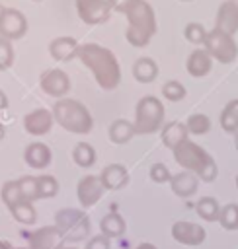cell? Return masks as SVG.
<instances>
[{
	"instance_id": "obj_1",
	"label": "cell",
	"mask_w": 238,
	"mask_h": 249,
	"mask_svg": "<svg viewBox=\"0 0 238 249\" xmlns=\"http://www.w3.org/2000/svg\"><path fill=\"white\" fill-rule=\"evenodd\" d=\"M176 160L189 171H195L201 179L213 181L217 177V165L199 146L183 142L179 148H176Z\"/></svg>"
},
{
	"instance_id": "obj_2",
	"label": "cell",
	"mask_w": 238,
	"mask_h": 249,
	"mask_svg": "<svg viewBox=\"0 0 238 249\" xmlns=\"http://www.w3.org/2000/svg\"><path fill=\"white\" fill-rule=\"evenodd\" d=\"M55 222L66 241H82L90 233V220L82 210L62 208L57 212Z\"/></svg>"
},
{
	"instance_id": "obj_3",
	"label": "cell",
	"mask_w": 238,
	"mask_h": 249,
	"mask_svg": "<svg viewBox=\"0 0 238 249\" xmlns=\"http://www.w3.org/2000/svg\"><path fill=\"white\" fill-rule=\"evenodd\" d=\"M55 119L72 132H88L92 128L90 113L78 101H60L55 107Z\"/></svg>"
},
{
	"instance_id": "obj_4",
	"label": "cell",
	"mask_w": 238,
	"mask_h": 249,
	"mask_svg": "<svg viewBox=\"0 0 238 249\" xmlns=\"http://www.w3.org/2000/svg\"><path fill=\"white\" fill-rule=\"evenodd\" d=\"M139 117L135 130L137 132H152L160 126L162 123V107L154 97H146L139 103Z\"/></svg>"
},
{
	"instance_id": "obj_5",
	"label": "cell",
	"mask_w": 238,
	"mask_h": 249,
	"mask_svg": "<svg viewBox=\"0 0 238 249\" xmlns=\"http://www.w3.org/2000/svg\"><path fill=\"white\" fill-rule=\"evenodd\" d=\"M64 237L57 226H45L29 235V249H60Z\"/></svg>"
},
{
	"instance_id": "obj_6",
	"label": "cell",
	"mask_w": 238,
	"mask_h": 249,
	"mask_svg": "<svg viewBox=\"0 0 238 249\" xmlns=\"http://www.w3.org/2000/svg\"><path fill=\"white\" fill-rule=\"evenodd\" d=\"M207 45H209V51L218 56L222 62H230L234 56H236V45L234 41L230 39V35L222 33V31H213L209 37H207Z\"/></svg>"
},
{
	"instance_id": "obj_7",
	"label": "cell",
	"mask_w": 238,
	"mask_h": 249,
	"mask_svg": "<svg viewBox=\"0 0 238 249\" xmlns=\"http://www.w3.org/2000/svg\"><path fill=\"white\" fill-rule=\"evenodd\" d=\"M172 237L183 245H201L205 241V230L193 222H176L172 226Z\"/></svg>"
},
{
	"instance_id": "obj_8",
	"label": "cell",
	"mask_w": 238,
	"mask_h": 249,
	"mask_svg": "<svg viewBox=\"0 0 238 249\" xmlns=\"http://www.w3.org/2000/svg\"><path fill=\"white\" fill-rule=\"evenodd\" d=\"M103 183L99 177L96 175H88L84 177L80 183H78V200L84 208L88 206H94L99 198H101V193H103Z\"/></svg>"
},
{
	"instance_id": "obj_9",
	"label": "cell",
	"mask_w": 238,
	"mask_h": 249,
	"mask_svg": "<svg viewBox=\"0 0 238 249\" xmlns=\"http://www.w3.org/2000/svg\"><path fill=\"white\" fill-rule=\"evenodd\" d=\"M27 23L21 12L18 10H4L2 19H0V33L8 39H18L25 33Z\"/></svg>"
},
{
	"instance_id": "obj_10",
	"label": "cell",
	"mask_w": 238,
	"mask_h": 249,
	"mask_svg": "<svg viewBox=\"0 0 238 249\" xmlns=\"http://www.w3.org/2000/svg\"><path fill=\"white\" fill-rule=\"evenodd\" d=\"M80 18L88 23L105 21L109 16V4L105 0H78Z\"/></svg>"
},
{
	"instance_id": "obj_11",
	"label": "cell",
	"mask_w": 238,
	"mask_h": 249,
	"mask_svg": "<svg viewBox=\"0 0 238 249\" xmlns=\"http://www.w3.org/2000/svg\"><path fill=\"white\" fill-rule=\"evenodd\" d=\"M41 86L49 95H64L68 91V78L60 70H49L41 78Z\"/></svg>"
},
{
	"instance_id": "obj_12",
	"label": "cell",
	"mask_w": 238,
	"mask_h": 249,
	"mask_svg": "<svg viewBox=\"0 0 238 249\" xmlns=\"http://www.w3.org/2000/svg\"><path fill=\"white\" fill-rule=\"evenodd\" d=\"M99 179H101V183H103L105 189L115 191V189H121V187L127 185L129 175H127V169L123 165H107L103 169V173H101Z\"/></svg>"
},
{
	"instance_id": "obj_13",
	"label": "cell",
	"mask_w": 238,
	"mask_h": 249,
	"mask_svg": "<svg viewBox=\"0 0 238 249\" xmlns=\"http://www.w3.org/2000/svg\"><path fill=\"white\" fill-rule=\"evenodd\" d=\"M25 161L35 169H43L51 161V150L41 142L29 144L27 150H25Z\"/></svg>"
},
{
	"instance_id": "obj_14",
	"label": "cell",
	"mask_w": 238,
	"mask_h": 249,
	"mask_svg": "<svg viewBox=\"0 0 238 249\" xmlns=\"http://www.w3.org/2000/svg\"><path fill=\"white\" fill-rule=\"evenodd\" d=\"M218 31L230 35L238 29V6L234 2H228L218 12Z\"/></svg>"
},
{
	"instance_id": "obj_15",
	"label": "cell",
	"mask_w": 238,
	"mask_h": 249,
	"mask_svg": "<svg viewBox=\"0 0 238 249\" xmlns=\"http://www.w3.org/2000/svg\"><path fill=\"white\" fill-rule=\"evenodd\" d=\"M170 183H172V191L178 196H189L197 191V177L191 171H183V173L174 175Z\"/></svg>"
},
{
	"instance_id": "obj_16",
	"label": "cell",
	"mask_w": 238,
	"mask_h": 249,
	"mask_svg": "<svg viewBox=\"0 0 238 249\" xmlns=\"http://www.w3.org/2000/svg\"><path fill=\"white\" fill-rule=\"evenodd\" d=\"M25 128L31 134H45L51 128V115L43 109L33 111L31 115L25 117Z\"/></svg>"
},
{
	"instance_id": "obj_17",
	"label": "cell",
	"mask_w": 238,
	"mask_h": 249,
	"mask_svg": "<svg viewBox=\"0 0 238 249\" xmlns=\"http://www.w3.org/2000/svg\"><path fill=\"white\" fill-rule=\"evenodd\" d=\"M185 134H187V130H185V126L183 124H179V123H170V124H166V128L162 130V142L168 146V148H179L183 142H185Z\"/></svg>"
},
{
	"instance_id": "obj_18",
	"label": "cell",
	"mask_w": 238,
	"mask_h": 249,
	"mask_svg": "<svg viewBox=\"0 0 238 249\" xmlns=\"http://www.w3.org/2000/svg\"><path fill=\"white\" fill-rule=\"evenodd\" d=\"M99 228H101V233L105 237H119L125 233V220L117 212H111V214L103 216Z\"/></svg>"
},
{
	"instance_id": "obj_19",
	"label": "cell",
	"mask_w": 238,
	"mask_h": 249,
	"mask_svg": "<svg viewBox=\"0 0 238 249\" xmlns=\"http://www.w3.org/2000/svg\"><path fill=\"white\" fill-rule=\"evenodd\" d=\"M76 51H78V45H76L74 39L62 37V39H57V41L51 43V54L59 60H68L70 56L76 54Z\"/></svg>"
},
{
	"instance_id": "obj_20",
	"label": "cell",
	"mask_w": 238,
	"mask_h": 249,
	"mask_svg": "<svg viewBox=\"0 0 238 249\" xmlns=\"http://www.w3.org/2000/svg\"><path fill=\"white\" fill-rule=\"evenodd\" d=\"M211 68V58L207 56L205 51H195L191 56H189V62H187V70L189 74L193 76H205Z\"/></svg>"
},
{
	"instance_id": "obj_21",
	"label": "cell",
	"mask_w": 238,
	"mask_h": 249,
	"mask_svg": "<svg viewBox=\"0 0 238 249\" xmlns=\"http://www.w3.org/2000/svg\"><path fill=\"white\" fill-rule=\"evenodd\" d=\"M197 214L207 222H215L220 216V206L213 196H203L197 202Z\"/></svg>"
},
{
	"instance_id": "obj_22",
	"label": "cell",
	"mask_w": 238,
	"mask_h": 249,
	"mask_svg": "<svg viewBox=\"0 0 238 249\" xmlns=\"http://www.w3.org/2000/svg\"><path fill=\"white\" fill-rule=\"evenodd\" d=\"M133 132H135V126L131 124V123H127V121H115L113 124H111V128H109V136H111V140L115 142V144H125V142H129V138L133 136Z\"/></svg>"
},
{
	"instance_id": "obj_23",
	"label": "cell",
	"mask_w": 238,
	"mask_h": 249,
	"mask_svg": "<svg viewBox=\"0 0 238 249\" xmlns=\"http://www.w3.org/2000/svg\"><path fill=\"white\" fill-rule=\"evenodd\" d=\"M133 74L139 82H152L156 76V64L150 58H139L133 66Z\"/></svg>"
},
{
	"instance_id": "obj_24",
	"label": "cell",
	"mask_w": 238,
	"mask_h": 249,
	"mask_svg": "<svg viewBox=\"0 0 238 249\" xmlns=\"http://www.w3.org/2000/svg\"><path fill=\"white\" fill-rule=\"evenodd\" d=\"M220 124L226 132H236L238 130V99L230 101L224 107L222 117H220Z\"/></svg>"
},
{
	"instance_id": "obj_25",
	"label": "cell",
	"mask_w": 238,
	"mask_h": 249,
	"mask_svg": "<svg viewBox=\"0 0 238 249\" xmlns=\"http://www.w3.org/2000/svg\"><path fill=\"white\" fill-rule=\"evenodd\" d=\"M10 210H12V216H14L20 224H33L35 218H37L35 208H33L31 202H27V200L18 202V204H16L14 208H10Z\"/></svg>"
},
{
	"instance_id": "obj_26",
	"label": "cell",
	"mask_w": 238,
	"mask_h": 249,
	"mask_svg": "<svg viewBox=\"0 0 238 249\" xmlns=\"http://www.w3.org/2000/svg\"><path fill=\"white\" fill-rule=\"evenodd\" d=\"M72 158H74V161H76L80 167H90V165L94 163V160H96V152H94V148H92L90 144L80 142V144L74 148Z\"/></svg>"
},
{
	"instance_id": "obj_27",
	"label": "cell",
	"mask_w": 238,
	"mask_h": 249,
	"mask_svg": "<svg viewBox=\"0 0 238 249\" xmlns=\"http://www.w3.org/2000/svg\"><path fill=\"white\" fill-rule=\"evenodd\" d=\"M2 200H4V204H6L8 208H14L18 202L23 200L18 181H8V183H4V187H2Z\"/></svg>"
},
{
	"instance_id": "obj_28",
	"label": "cell",
	"mask_w": 238,
	"mask_h": 249,
	"mask_svg": "<svg viewBox=\"0 0 238 249\" xmlns=\"http://www.w3.org/2000/svg\"><path fill=\"white\" fill-rule=\"evenodd\" d=\"M218 222L224 230H238V204H226L220 208Z\"/></svg>"
},
{
	"instance_id": "obj_29",
	"label": "cell",
	"mask_w": 238,
	"mask_h": 249,
	"mask_svg": "<svg viewBox=\"0 0 238 249\" xmlns=\"http://www.w3.org/2000/svg\"><path fill=\"white\" fill-rule=\"evenodd\" d=\"M20 191H21V196H23V200H27V202H31V200H35V198H39V187H37V179L35 177H21L20 181Z\"/></svg>"
},
{
	"instance_id": "obj_30",
	"label": "cell",
	"mask_w": 238,
	"mask_h": 249,
	"mask_svg": "<svg viewBox=\"0 0 238 249\" xmlns=\"http://www.w3.org/2000/svg\"><path fill=\"white\" fill-rule=\"evenodd\" d=\"M37 187H39V198H49V196H55L57 191H59V183L55 177L51 175H43L37 179Z\"/></svg>"
},
{
	"instance_id": "obj_31",
	"label": "cell",
	"mask_w": 238,
	"mask_h": 249,
	"mask_svg": "<svg viewBox=\"0 0 238 249\" xmlns=\"http://www.w3.org/2000/svg\"><path fill=\"white\" fill-rule=\"evenodd\" d=\"M14 60V51H12V45L6 37H0V68H8Z\"/></svg>"
},
{
	"instance_id": "obj_32",
	"label": "cell",
	"mask_w": 238,
	"mask_h": 249,
	"mask_svg": "<svg viewBox=\"0 0 238 249\" xmlns=\"http://www.w3.org/2000/svg\"><path fill=\"white\" fill-rule=\"evenodd\" d=\"M187 124H189V130H191V132L203 134V132L209 130V124H211V123H209V119H207L205 115H193V117H189Z\"/></svg>"
},
{
	"instance_id": "obj_33",
	"label": "cell",
	"mask_w": 238,
	"mask_h": 249,
	"mask_svg": "<svg viewBox=\"0 0 238 249\" xmlns=\"http://www.w3.org/2000/svg\"><path fill=\"white\" fill-rule=\"evenodd\" d=\"M129 18H131V23L135 21L137 25H140V21H139V18H137V16H133V14H131ZM150 25H154V21H152V18H146V25L142 27V33H144V35H146L148 39H150V35H152V29H154V27H150ZM137 33H139V29H137V27L129 29V41H131V43H133V41L137 39Z\"/></svg>"
},
{
	"instance_id": "obj_34",
	"label": "cell",
	"mask_w": 238,
	"mask_h": 249,
	"mask_svg": "<svg viewBox=\"0 0 238 249\" xmlns=\"http://www.w3.org/2000/svg\"><path fill=\"white\" fill-rule=\"evenodd\" d=\"M185 37H187L191 43H201V41L207 39V33H205V29H203V25H199V23H189V25L185 27Z\"/></svg>"
},
{
	"instance_id": "obj_35",
	"label": "cell",
	"mask_w": 238,
	"mask_h": 249,
	"mask_svg": "<svg viewBox=\"0 0 238 249\" xmlns=\"http://www.w3.org/2000/svg\"><path fill=\"white\" fill-rule=\"evenodd\" d=\"M162 89H164V95L168 99H172V101H178V99H181L185 95V89H183V86L179 82H168Z\"/></svg>"
},
{
	"instance_id": "obj_36",
	"label": "cell",
	"mask_w": 238,
	"mask_h": 249,
	"mask_svg": "<svg viewBox=\"0 0 238 249\" xmlns=\"http://www.w3.org/2000/svg\"><path fill=\"white\" fill-rule=\"evenodd\" d=\"M150 177H152V181H156V183L172 181V175H170V171H168V167H166L164 163H154L152 169H150Z\"/></svg>"
},
{
	"instance_id": "obj_37",
	"label": "cell",
	"mask_w": 238,
	"mask_h": 249,
	"mask_svg": "<svg viewBox=\"0 0 238 249\" xmlns=\"http://www.w3.org/2000/svg\"><path fill=\"white\" fill-rule=\"evenodd\" d=\"M86 249H109V237H105L103 233L92 237L86 245Z\"/></svg>"
},
{
	"instance_id": "obj_38",
	"label": "cell",
	"mask_w": 238,
	"mask_h": 249,
	"mask_svg": "<svg viewBox=\"0 0 238 249\" xmlns=\"http://www.w3.org/2000/svg\"><path fill=\"white\" fill-rule=\"evenodd\" d=\"M109 4L113 8H117V10H127L129 6H135L137 0H109Z\"/></svg>"
},
{
	"instance_id": "obj_39",
	"label": "cell",
	"mask_w": 238,
	"mask_h": 249,
	"mask_svg": "<svg viewBox=\"0 0 238 249\" xmlns=\"http://www.w3.org/2000/svg\"><path fill=\"white\" fill-rule=\"evenodd\" d=\"M137 249H156V247H154L152 243H140V245H139Z\"/></svg>"
},
{
	"instance_id": "obj_40",
	"label": "cell",
	"mask_w": 238,
	"mask_h": 249,
	"mask_svg": "<svg viewBox=\"0 0 238 249\" xmlns=\"http://www.w3.org/2000/svg\"><path fill=\"white\" fill-rule=\"evenodd\" d=\"M6 103H8V101H6V97H4V93L0 91V109H4V107H6Z\"/></svg>"
},
{
	"instance_id": "obj_41",
	"label": "cell",
	"mask_w": 238,
	"mask_h": 249,
	"mask_svg": "<svg viewBox=\"0 0 238 249\" xmlns=\"http://www.w3.org/2000/svg\"><path fill=\"white\" fill-rule=\"evenodd\" d=\"M2 136H4V126L0 124V140H2Z\"/></svg>"
},
{
	"instance_id": "obj_42",
	"label": "cell",
	"mask_w": 238,
	"mask_h": 249,
	"mask_svg": "<svg viewBox=\"0 0 238 249\" xmlns=\"http://www.w3.org/2000/svg\"><path fill=\"white\" fill-rule=\"evenodd\" d=\"M2 14H4V8L0 6V19H2Z\"/></svg>"
},
{
	"instance_id": "obj_43",
	"label": "cell",
	"mask_w": 238,
	"mask_h": 249,
	"mask_svg": "<svg viewBox=\"0 0 238 249\" xmlns=\"http://www.w3.org/2000/svg\"><path fill=\"white\" fill-rule=\"evenodd\" d=\"M236 150H238V134H236Z\"/></svg>"
},
{
	"instance_id": "obj_44",
	"label": "cell",
	"mask_w": 238,
	"mask_h": 249,
	"mask_svg": "<svg viewBox=\"0 0 238 249\" xmlns=\"http://www.w3.org/2000/svg\"><path fill=\"white\" fill-rule=\"evenodd\" d=\"M236 187H238V177H236Z\"/></svg>"
},
{
	"instance_id": "obj_45",
	"label": "cell",
	"mask_w": 238,
	"mask_h": 249,
	"mask_svg": "<svg viewBox=\"0 0 238 249\" xmlns=\"http://www.w3.org/2000/svg\"><path fill=\"white\" fill-rule=\"evenodd\" d=\"M20 249H21V247H20Z\"/></svg>"
},
{
	"instance_id": "obj_46",
	"label": "cell",
	"mask_w": 238,
	"mask_h": 249,
	"mask_svg": "<svg viewBox=\"0 0 238 249\" xmlns=\"http://www.w3.org/2000/svg\"><path fill=\"white\" fill-rule=\"evenodd\" d=\"M68 249H70V247H68Z\"/></svg>"
}]
</instances>
